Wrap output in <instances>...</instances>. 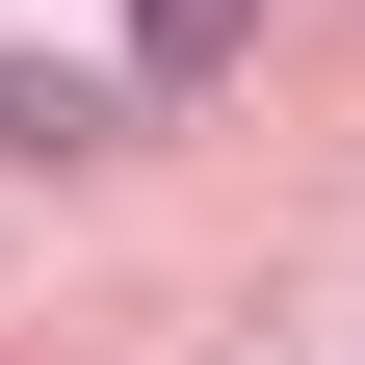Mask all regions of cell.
Listing matches in <instances>:
<instances>
[{
  "label": "cell",
  "instance_id": "1",
  "mask_svg": "<svg viewBox=\"0 0 365 365\" xmlns=\"http://www.w3.org/2000/svg\"><path fill=\"white\" fill-rule=\"evenodd\" d=\"M235 26L261 0H130V78H235Z\"/></svg>",
  "mask_w": 365,
  "mask_h": 365
},
{
  "label": "cell",
  "instance_id": "2",
  "mask_svg": "<svg viewBox=\"0 0 365 365\" xmlns=\"http://www.w3.org/2000/svg\"><path fill=\"white\" fill-rule=\"evenodd\" d=\"M78 130H105V78H26L0 53V157H78Z\"/></svg>",
  "mask_w": 365,
  "mask_h": 365
}]
</instances>
